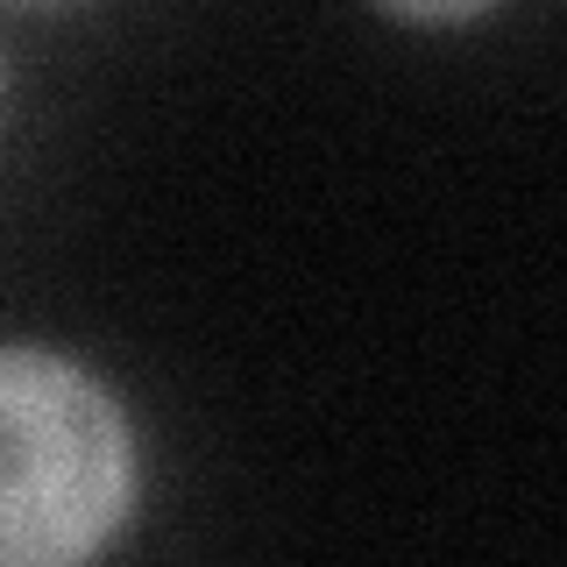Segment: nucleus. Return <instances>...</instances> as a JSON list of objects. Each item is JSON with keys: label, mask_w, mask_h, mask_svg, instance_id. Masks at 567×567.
Masks as SVG:
<instances>
[{"label": "nucleus", "mask_w": 567, "mask_h": 567, "mask_svg": "<svg viewBox=\"0 0 567 567\" xmlns=\"http://www.w3.org/2000/svg\"><path fill=\"white\" fill-rule=\"evenodd\" d=\"M135 504V433L93 369L0 348V567H64Z\"/></svg>", "instance_id": "nucleus-1"}, {"label": "nucleus", "mask_w": 567, "mask_h": 567, "mask_svg": "<svg viewBox=\"0 0 567 567\" xmlns=\"http://www.w3.org/2000/svg\"><path fill=\"white\" fill-rule=\"evenodd\" d=\"M390 14H404V22H468V14L496 8V0H383Z\"/></svg>", "instance_id": "nucleus-2"}]
</instances>
